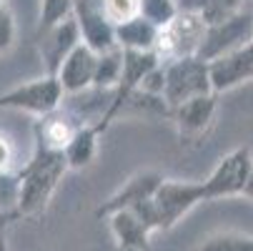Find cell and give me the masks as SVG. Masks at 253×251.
Returning <instances> with one entry per match:
<instances>
[{
  "label": "cell",
  "instance_id": "13",
  "mask_svg": "<svg viewBox=\"0 0 253 251\" xmlns=\"http://www.w3.org/2000/svg\"><path fill=\"white\" fill-rule=\"evenodd\" d=\"M81 118L70 111H53L35 123V146H43L50 151H65V146L73 141L76 131L81 128Z\"/></svg>",
  "mask_w": 253,
  "mask_h": 251
},
{
  "label": "cell",
  "instance_id": "2",
  "mask_svg": "<svg viewBox=\"0 0 253 251\" xmlns=\"http://www.w3.org/2000/svg\"><path fill=\"white\" fill-rule=\"evenodd\" d=\"M206 93H213L211 76H208V60L191 55V58L163 63V103L168 105V111Z\"/></svg>",
  "mask_w": 253,
  "mask_h": 251
},
{
  "label": "cell",
  "instance_id": "26",
  "mask_svg": "<svg viewBox=\"0 0 253 251\" xmlns=\"http://www.w3.org/2000/svg\"><path fill=\"white\" fill-rule=\"evenodd\" d=\"M246 201H253V171H251V176H248V181H246V186H243V194H241Z\"/></svg>",
  "mask_w": 253,
  "mask_h": 251
},
{
  "label": "cell",
  "instance_id": "12",
  "mask_svg": "<svg viewBox=\"0 0 253 251\" xmlns=\"http://www.w3.org/2000/svg\"><path fill=\"white\" fill-rule=\"evenodd\" d=\"M98 55H100V53H95L93 48H88L85 43H81L73 53L63 60V65H60V70L55 73V78L60 81L65 98H68V96L88 93V91L95 86Z\"/></svg>",
  "mask_w": 253,
  "mask_h": 251
},
{
  "label": "cell",
  "instance_id": "16",
  "mask_svg": "<svg viewBox=\"0 0 253 251\" xmlns=\"http://www.w3.org/2000/svg\"><path fill=\"white\" fill-rule=\"evenodd\" d=\"M158 33H161V25H156L151 18L140 13L133 20L116 25V41H118V48L123 50H156Z\"/></svg>",
  "mask_w": 253,
  "mask_h": 251
},
{
  "label": "cell",
  "instance_id": "3",
  "mask_svg": "<svg viewBox=\"0 0 253 251\" xmlns=\"http://www.w3.org/2000/svg\"><path fill=\"white\" fill-rule=\"evenodd\" d=\"M206 28H208V23L201 13L178 10L166 25H161V33H158L156 53H158L161 63L198 55L203 38H206Z\"/></svg>",
  "mask_w": 253,
  "mask_h": 251
},
{
  "label": "cell",
  "instance_id": "20",
  "mask_svg": "<svg viewBox=\"0 0 253 251\" xmlns=\"http://www.w3.org/2000/svg\"><path fill=\"white\" fill-rule=\"evenodd\" d=\"M76 10V0H41L38 13V30H45L65 18H70Z\"/></svg>",
  "mask_w": 253,
  "mask_h": 251
},
{
  "label": "cell",
  "instance_id": "10",
  "mask_svg": "<svg viewBox=\"0 0 253 251\" xmlns=\"http://www.w3.org/2000/svg\"><path fill=\"white\" fill-rule=\"evenodd\" d=\"M208 76H211V88L215 96H226L251 83L253 81V43L233 53H226L221 58L208 60Z\"/></svg>",
  "mask_w": 253,
  "mask_h": 251
},
{
  "label": "cell",
  "instance_id": "14",
  "mask_svg": "<svg viewBox=\"0 0 253 251\" xmlns=\"http://www.w3.org/2000/svg\"><path fill=\"white\" fill-rule=\"evenodd\" d=\"M105 221H108V229H111V236L118 251H148L151 249L153 231L130 208L111 213V216H105Z\"/></svg>",
  "mask_w": 253,
  "mask_h": 251
},
{
  "label": "cell",
  "instance_id": "25",
  "mask_svg": "<svg viewBox=\"0 0 253 251\" xmlns=\"http://www.w3.org/2000/svg\"><path fill=\"white\" fill-rule=\"evenodd\" d=\"M15 221H20V216H18V211L15 208H0V231H8L10 229V224H15Z\"/></svg>",
  "mask_w": 253,
  "mask_h": 251
},
{
  "label": "cell",
  "instance_id": "23",
  "mask_svg": "<svg viewBox=\"0 0 253 251\" xmlns=\"http://www.w3.org/2000/svg\"><path fill=\"white\" fill-rule=\"evenodd\" d=\"M140 13L151 18L156 25H166L178 13V5L175 0H140Z\"/></svg>",
  "mask_w": 253,
  "mask_h": 251
},
{
  "label": "cell",
  "instance_id": "24",
  "mask_svg": "<svg viewBox=\"0 0 253 251\" xmlns=\"http://www.w3.org/2000/svg\"><path fill=\"white\" fill-rule=\"evenodd\" d=\"M18 163V149L8 133L0 131V178H8L15 171Z\"/></svg>",
  "mask_w": 253,
  "mask_h": 251
},
{
  "label": "cell",
  "instance_id": "11",
  "mask_svg": "<svg viewBox=\"0 0 253 251\" xmlns=\"http://www.w3.org/2000/svg\"><path fill=\"white\" fill-rule=\"evenodd\" d=\"M163 173L156 171V168H143V171H135L133 176H128L123 186L108 196L98 208H95V216L98 219H105V216H111V213L116 211H123V208H133L135 203L140 201H146V199H153L158 186L163 184Z\"/></svg>",
  "mask_w": 253,
  "mask_h": 251
},
{
  "label": "cell",
  "instance_id": "18",
  "mask_svg": "<svg viewBox=\"0 0 253 251\" xmlns=\"http://www.w3.org/2000/svg\"><path fill=\"white\" fill-rule=\"evenodd\" d=\"M196 251H253V234L246 231H215L206 236Z\"/></svg>",
  "mask_w": 253,
  "mask_h": 251
},
{
  "label": "cell",
  "instance_id": "15",
  "mask_svg": "<svg viewBox=\"0 0 253 251\" xmlns=\"http://www.w3.org/2000/svg\"><path fill=\"white\" fill-rule=\"evenodd\" d=\"M105 131L95 121L81 123V128L76 131L73 141H70L65 146V151H63L70 171H83V168L93 166V161L98 156V149H100V136Z\"/></svg>",
  "mask_w": 253,
  "mask_h": 251
},
{
  "label": "cell",
  "instance_id": "4",
  "mask_svg": "<svg viewBox=\"0 0 253 251\" xmlns=\"http://www.w3.org/2000/svg\"><path fill=\"white\" fill-rule=\"evenodd\" d=\"M63 100H65V93H63L60 81L55 76H41L0 93V111H20L35 118H43L58 111Z\"/></svg>",
  "mask_w": 253,
  "mask_h": 251
},
{
  "label": "cell",
  "instance_id": "17",
  "mask_svg": "<svg viewBox=\"0 0 253 251\" xmlns=\"http://www.w3.org/2000/svg\"><path fill=\"white\" fill-rule=\"evenodd\" d=\"M123 73V50L113 48L98 55V70H95V91H116Z\"/></svg>",
  "mask_w": 253,
  "mask_h": 251
},
{
  "label": "cell",
  "instance_id": "6",
  "mask_svg": "<svg viewBox=\"0 0 253 251\" xmlns=\"http://www.w3.org/2000/svg\"><path fill=\"white\" fill-rule=\"evenodd\" d=\"M156 208L161 216V229L168 231L178 226L188 213L206 203V191L203 181H183V178H163V184L158 186L156 196Z\"/></svg>",
  "mask_w": 253,
  "mask_h": 251
},
{
  "label": "cell",
  "instance_id": "9",
  "mask_svg": "<svg viewBox=\"0 0 253 251\" xmlns=\"http://www.w3.org/2000/svg\"><path fill=\"white\" fill-rule=\"evenodd\" d=\"M35 41H38V55H41L43 68H45V76H55L63 65V60L83 43L76 15H70V18H65L45 30H38Z\"/></svg>",
  "mask_w": 253,
  "mask_h": 251
},
{
  "label": "cell",
  "instance_id": "8",
  "mask_svg": "<svg viewBox=\"0 0 253 251\" xmlns=\"http://www.w3.org/2000/svg\"><path fill=\"white\" fill-rule=\"evenodd\" d=\"M248 43H253V5L236 13L228 20L211 23L206 28V38H203L198 58L213 60L226 53H233L238 48H246Z\"/></svg>",
  "mask_w": 253,
  "mask_h": 251
},
{
  "label": "cell",
  "instance_id": "19",
  "mask_svg": "<svg viewBox=\"0 0 253 251\" xmlns=\"http://www.w3.org/2000/svg\"><path fill=\"white\" fill-rule=\"evenodd\" d=\"M248 5H253V0H206L203 3V18L206 23H221L233 18L236 13L246 10Z\"/></svg>",
  "mask_w": 253,
  "mask_h": 251
},
{
  "label": "cell",
  "instance_id": "27",
  "mask_svg": "<svg viewBox=\"0 0 253 251\" xmlns=\"http://www.w3.org/2000/svg\"><path fill=\"white\" fill-rule=\"evenodd\" d=\"M0 251H10V244H8V231H0Z\"/></svg>",
  "mask_w": 253,
  "mask_h": 251
},
{
  "label": "cell",
  "instance_id": "1",
  "mask_svg": "<svg viewBox=\"0 0 253 251\" xmlns=\"http://www.w3.org/2000/svg\"><path fill=\"white\" fill-rule=\"evenodd\" d=\"M68 161L63 151H50L35 146L30 161L18 171V191H15V211L20 219H33L45 213L50 199L55 196L63 176L68 173Z\"/></svg>",
  "mask_w": 253,
  "mask_h": 251
},
{
  "label": "cell",
  "instance_id": "7",
  "mask_svg": "<svg viewBox=\"0 0 253 251\" xmlns=\"http://www.w3.org/2000/svg\"><path fill=\"white\" fill-rule=\"evenodd\" d=\"M218 98L221 96L215 93H206L170 111V121L175 126L180 146H201L208 138L215 116H218Z\"/></svg>",
  "mask_w": 253,
  "mask_h": 251
},
{
  "label": "cell",
  "instance_id": "5",
  "mask_svg": "<svg viewBox=\"0 0 253 251\" xmlns=\"http://www.w3.org/2000/svg\"><path fill=\"white\" fill-rule=\"evenodd\" d=\"M251 171H253V151H251V146H238V149L228 151L223 158H218V163L213 166V171L203 178L206 203L241 196Z\"/></svg>",
  "mask_w": 253,
  "mask_h": 251
},
{
  "label": "cell",
  "instance_id": "22",
  "mask_svg": "<svg viewBox=\"0 0 253 251\" xmlns=\"http://www.w3.org/2000/svg\"><path fill=\"white\" fill-rule=\"evenodd\" d=\"M103 10L113 25H123L135 15H140V0H105Z\"/></svg>",
  "mask_w": 253,
  "mask_h": 251
},
{
  "label": "cell",
  "instance_id": "21",
  "mask_svg": "<svg viewBox=\"0 0 253 251\" xmlns=\"http://www.w3.org/2000/svg\"><path fill=\"white\" fill-rule=\"evenodd\" d=\"M15 38H18L15 15H13V10L8 5V0H0V58L13 50Z\"/></svg>",
  "mask_w": 253,
  "mask_h": 251
}]
</instances>
